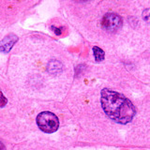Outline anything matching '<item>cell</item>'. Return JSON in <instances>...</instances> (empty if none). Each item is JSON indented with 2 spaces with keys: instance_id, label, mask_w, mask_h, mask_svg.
I'll return each mask as SVG.
<instances>
[{
  "instance_id": "9c48e42d",
  "label": "cell",
  "mask_w": 150,
  "mask_h": 150,
  "mask_svg": "<svg viewBox=\"0 0 150 150\" xmlns=\"http://www.w3.org/2000/svg\"><path fill=\"white\" fill-rule=\"evenodd\" d=\"M52 29H54V31L55 32V34H56V35H60V34H61V32L58 31V30H60V29H58V28H56V27H54V26H52Z\"/></svg>"
},
{
  "instance_id": "6da1fadb",
  "label": "cell",
  "mask_w": 150,
  "mask_h": 150,
  "mask_svg": "<svg viewBox=\"0 0 150 150\" xmlns=\"http://www.w3.org/2000/svg\"><path fill=\"white\" fill-rule=\"evenodd\" d=\"M100 102L107 116L119 124H128L133 119L136 110L133 104L122 94L103 89L100 94Z\"/></svg>"
},
{
  "instance_id": "52a82bcc",
  "label": "cell",
  "mask_w": 150,
  "mask_h": 150,
  "mask_svg": "<svg viewBox=\"0 0 150 150\" xmlns=\"http://www.w3.org/2000/svg\"><path fill=\"white\" fill-rule=\"evenodd\" d=\"M8 103V100H7V98L5 97L3 95V93L0 91V108H2L4 107L5 105H6Z\"/></svg>"
},
{
  "instance_id": "8992f818",
  "label": "cell",
  "mask_w": 150,
  "mask_h": 150,
  "mask_svg": "<svg viewBox=\"0 0 150 150\" xmlns=\"http://www.w3.org/2000/svg\"><path fill=\"white\" fill-rule=\"evenodd\" d=\"M93 54H94V57H95L96 61H98H98H102L104 59V52L97 46L93 47Z\"/></svg>"
},
{
  "instance_id": "30bf717a",
  "label": "cell",
  "mask_w": 150,
  "mask_h": 150,
  "mask_svg": "<svg viewBox=\"0 0 150 150\" xmlns=\"http://www.w3.org/2000/svg\"><path fill=\"white\" fill-rule=\"evenodd\" d=\"M0 150H4V146H3V144L0 143Z\"/></svg>"
},
{
  "instance_id": "3957f363",
  "label": "cell",
  "mask_w": 150,
  "mask_h": 150,
  "mask_svg": "<svg viewBox=\"0 0 150 150\" xmlns=\"http://www.w3.org/2000/svg\"><path fill=\"white\" fill-rule=\"evenodd\" d=\"M102 27L108 32L114 33L117 31L122 25V19L115 13H107L101 21Z\"/></svg>"
},
{
  "instance_id": "5b68a950",
  "label": "cell",
  "mask_w": 150,
  "mask_h": 150,
  "mask_svg": "<svg viewBox=\"0 0 150 150\" xmlns=\"http://www.w3.org/2000/svg\"><path fill=\"white\" fill-rule=\"evenodd\" d=\"M62 70V65H61L60 62L56 60H52L51 62L48 64V71L53 73V74H56L60 72Z\"/></svg>"
},
{
  "instance_id": "7a4b0ae2",
  "label": "cell",
  "mask_w": 150,
  "mask_h": 150,
  "mask_svg": "<svg viewBox=\"0 0 150 150\" xmlns=\"http://www.w3.org/2000/svg\"><path fill=\"white\" fill-rule=\"evenodd\" d=\"M37 124L42 131L46 133H53L58 129L59 120L53 112H42L37 116Z\"/></svg>"
},
{
  "instance_id": "ba28073f",
  "label": "cell",
  "mask_w": 150,
  "mask_h": 150,
  "mask_svg": "<svg viewBox=\"0 0 150 150\" xmlns=\"http://www.w3.org/2000/svg\"><path fill=\"white\" fill-rule=\"evenodd\" d=\"M143 17H144V19L145 21L150 23V8H148V9H146V11H144Z\"/></svg>"
},
{
  "instance_id": "277c9868",
  "label": "cell",
  "mask_w": 150,
  "mask_h": 150,
  "mask_svg": "<svg viewBox=\"0 0 150 150\" xmlns=\"http://www.w3.org/2000/svg\"><path fill=\"white\" fill-rule=\"evenodd\" d=\"M17 40H18V38L13 34L5 37L4 39L0 41V52H2V53H5V54L8 53V52L11 50L13 45L16 43Z\"/></svg>"
}]
</instances>
